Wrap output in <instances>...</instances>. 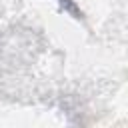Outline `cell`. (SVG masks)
I'll return each mask as SVG.
<instances>
[{"label":"cell","mask_w":128,"mask_h":128,"mask_svg":"<svg viewBox=\"0 0 128 128\" xmlns=\"http://www.w3.org/2000/svg\"><path fill=\"white\" fill-rule=\"evenodd\" d=\"M62 2H68V0H62Z\"/></svg>","instance_id":"obj_1"}]
</instances>
